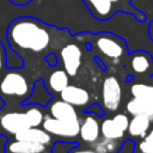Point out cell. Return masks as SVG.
Returning a JSON list of instances; mask_svg holds the SVG:
<instances>
[{"instance_id":"obj_22","label":"cell","mask_w":153,"mask_h":153,"mask_svg":"<svg viewBox=\"0 0 153 153\" xmlns=\"http://www.w3.org/2000/svg\"><path fill=\"white\" fill-rule=\"evenodd\" d=\"M130 93L135 98L153 99V85H147L143 82L131 84L130 85Z\"/></svg>"},{"instance_id":"obj_15","label":"cell","mask_w":153,"mask_h":153,"mask_svg":"<svg viewBox=\"0 0 153 153\" xmlns=\"http://www.w3.org/2000/svg\"><path fill=\"white\" fill-rule=\"evenodd\" d=\"M127 112L130 115L143 114L153 122V99H141L133 97L126 105Z\"/></svg>"},{"instance_id":"obj_16","label":"cell","mask_w":153,"mask_h":153,"mask_svg":"<svg viewBox=\"0 0 153 153\" xmlns=\"http://www.w3.org/2000/svg\"><path fill=\"white\" fill-rule=\"evenodd\" d=\"M31 97H27L26 103L30 104H38L41 106H45L51 100V93L48 91V87L44 85L42 80H38L32 90Z\"/></svg>"},{"instance_id":"obj_13","label":"cell","mask_w":153,"mask_h":153,"mask_svg":"<svg viewBox=\"0 0 153 153\" xmlns=\"http://www.w3.org/2000/svg\"><path fill=\"white\" fill-rule=\"evenodd\" d=\"M130 67L136 74H146L153 69V59L147 51L137 50L130 55Z\"/></svg>"},{"instance_id":"obj_3","label":"cell","mask_w":153,"mask_h":153,"mask_svg":"<svg viewBox=\"0 0 153 153\" xmlns=\"http://www.w3.org/2000/svg\"><path fill=\"white\" fill-rule=\"evenodd\" d=\"M0 92L7 97L26 99L31 93V87L24 74L17 71H11L7 72L1 79Z\"/></svg>"},{"instance_id":"obj_31","label":"cell","mask_w":153,"mask_h":153,"mask_svg":"<svg viewBox=\"0 0 153 153\" xmlns=\"http://www.w3.org/2000/svg\"><path fill=\"white\" fill-rule=\"evenodd\" d=\"M11 4H13L14 6H19V7H22V6H26V5H29L32 0H8Z\"/></svg>"},{"instance_id":"obj_1","label":"cell","mask_w":153,"mask_h":153,"mask_svg":"<svg viewBox=\"0 0 153 153\" xmlns=\"http://www.w3.org/2000/svg\"><path fill=\"white\" fill-rule=\"evenodd\" d=\"M65 29H57L33 17H19L13 19L6 31L7 42L12 51L23 57L25 54H39L45 51L55 37Z\"/></svg>"},{"instance_id":"obj_26","label":"cell","mask_w":153,"mask_h":153,"mask_svg":"<svg viewBox=\"0 0 153 153\" xmlns=\"http://www.w3.org/2000/svg\"><path fill=\"white\" fill-rule=\"evenodd\" d=\"M135 148H136V145L133 140H126L123 143H121L116 153H134Z\"/></svg>"},{"instance_id":"obj_11","label":"cell","mask_w":153,"mask_h":153,"mask_svg":"<svg viewBox=\"0 0 153 153\" xmlns=\"http://www.w3.org/2000/svg\"><path fill=\"white\" fill-rule=\"evenodd\" d=\"M79 136L82 141L92 143L97 141L100 136V126L96 116L93 114H87L82 121H80V128H79Z\"/></svg>"},{"instance_id":"obj_12","label":"cell","mask_w":153,"mask_h":153,"mask_svg":"<svg viewBox=\"0 0 153 153\" xmlns=\"http://www.w3.org/2000/svg\"><path fill=\"white\" fill-rule=\"evenodd\" d=\"M16 140L22 141H30V142H37L42 145H49L51 142V135L47 133L44 129H41L38 127H29L17 134H14Z\"/></svg>"},{"instance_id":"obj_5","label":"cell","mask_w":153,"mask_h":153,"mask_svg":"<svg viewBox=\"0 0 153 153\" xmlns=\"http://www.w3.org/2000/svg\"><path fill=\"white\" fill-rule=\"evenodd\" d=\"M41 126L50 135L66 137V139H73L79 135L80 121L79 122H66V121H60L57 118H54L50 115H47L44 116Z\"/></svg>"},{"instance_id":"obj_35","label":"cell","mask_w":153,"mask_h":153,"mask_svg":"<svg viewBox=\"0 0 153 153\" xmlns=\"http://www.w3.org/2000/svg\"><path fill=\"white\" fill-rule=\"evenodd\" d=\"M148 36H149V38L153 41V20L149 23V25H148Z\"/></svg>"},{"instance_id":"obj_29","label":"cell","mask_w":153,"mask_h":153,"mask_svg":"<svg viewBox=\"0 0 153 153\" xmlns=\"http://www.w3.org/2000/svg\"><path fill=\"white\" fill-rule=\"evenodd\" d=\"M87 111H88L90 114H93V115H97V116H103V114H104V110H103V109L100 108V105L97 104V103L92 104V105L87 109Z\"/></svg>"},{"instance_id":"obj_36","label":"cell","mask_w":153,"mask_h":153,"mask_svg":"<svg viewBox=\"0 0 153 153\" xmlns=\"http://www.w3.org/2000/svg\"><path fill=\"white\" fill-rule=\"evenodd\" d=\"M136 153H145V152H141V151H137Z\"/></svg>"},{"instance_id":"obj_34","label":"cell","mask_w":153,"mask_h":153,"mask_svg":"<svg viewBox=\"0 0 153 153\" xmlns=\"http://www.w3.org/2000/svg\"><path fill=\"white\" fill-rule=\"evenodd\" d=\"M143 140H151V141H153V128L149 129V131H147V134L145 135Z\"/></svg>"},{"instance_id":"obj_25","label":"cell","mask_w":153,"mask_h":153,"mask_svg":"<svg viewBox=\"0 0 153 153\" xmlns=\"http://www.w3.org/2000/svg\"><path fill=\"white\" fill-rule=\"evenodd\" d=\"M112 121L115 122V124L122 130V131H127V128H128V124H129V117L124 114H116L114 117H112Z\"/></svg>"},{"instance_id":"obj_24","label":"cell","mask_w":153,"mask_h":153,"mask_svg":"<svg viewBox=\"0 0 153 153\" xmlns=\"http://www.w3.org/2000/svg\"><path fill=\"white\" fill-rule=\"evenodd\" d=\"M78 147V142H67V141H56L50 153H71L73 148Z\"/></svg>"},{"instance_id":"obj_32","label":"cell","mask_w":153,"mask_h":153,"mask_svg":"<svg viewBox=\"0 0 153 153\" xmlns=\"http://www.w3.org/2000/svg\"><path fill=\"white\" fill-rule=\"evenodd\" d=\"M6 143H7V139L4 135H0V153H4L5 152Z\"/></svg>"},{"instance_id":"obj_2","label":"cell","mask_w":153,"mask_h":153,"mask_svg":"<svg viewBox=\"0 0 153 153\" xmlns=\"http://www.w3.org/2000/svg\"><path fill=\"white\" fill-rule=\"evenodd\" d=\"M94 47L105 57L117 63L127 51L126 41L111 32H100L94 36Z\"/></svg>"},{"instance_id":"obj_14","label":"cell","mask_w":153,"mask_h":153,"mask_svg":"<svg viewBox=\"0 0 153 153\" xmlns=\"http://www.w3.org/2000/svg\"><path fill=\"white\" fill-rule=\"evenodd\" d=\"M149 127H151L149 118L143 114H137V115H133V117L129 120L127 131L131 137L143 139L145 135L147 134Z\"/></svg>"},{"instance_id":"obj_4","label":"cell","mask_w":153,"mask_h":153,"mask_svg":"<svg viewBox=\"0 0 153 153\" xmlns=\"http://www.w3.org/2000/svg\"><path fill=\"white\" fill-rule=\"evenodd\" d=\"M122 99V87L118 79L109 75L104 79L102 85V103L106 111L114 112L118 109Z\"/></svg>"},{"instance_id":"obj_17","label":"cell","mask_w":153,"mask_h":153,"mask_svg":"<svg viewBox=\"0 0 153 153\" xmlns=\"http://www.w3.org/2000/svg\"><path fill=\"white\" fill-rule=\"evenodd\" d=\"M8 152H18V153H42L45 151V145L30 142V141H22L14 140L8 143L7 146Z\"/></svg>"},{"instance_id":"obj_9","label":"cell","mask_w":153,"mask_h":153,"mask_svg":"<svg viewBox=\"0 0 153 153\" xmlns=\"http://www.w3.org/2000/svg\"><path fill=\"white\" fill-rule=\"evenodd\" d=\"M82 2L92 17L98 20H109L118 13L110 0H82Z\"/></svg>"},{"instance_id":"obj_27","label":"cell","mask_w":153,"mask_h":153,"mask_svg":"<svg viewBox=\"0 0 153 153\" xmlns=\"http://www.w3.org/2000/svg\"><path fill=\"white\" fill-rule=\"evenodd\" d=\"M136 148L139 151H141V152H145V153H153V141H151V140H143L142 139L137 143Z\"/></svg>"},{"instance_id":"obj_18","label":"cell","mask_w":153,"mask_h":153,"mask_svg":"<svg viewBox=\"0 0 153 153\" xmlns=\"http://www.w3.org/2000/svg\"><path fill=\"white\" fill-rule=\"evenodd\" d=\"M111 4L115 6V8L117 10V12H122V13H127L133 16L139 23H143L146 22V14L137 10L134 5H131L133 0H110Z\"/></svg>"},{"instance_id":"obj_19","label":"cell","mask_w":153,"mask_h":153,"mask_svg":"<svg viewBox=\"0 0 153 153\" xmlns=\"http://www.w3.org/2000/svg\"><path fill=\"white\" fill-rule=\"evenodd\" d=\"M69 75L65 69H55L48 78V86L53 92L60 93L68 84H69Z\"/></svg>"},{"instance_id":"obj_30","label":"cell","mask_w":153,"mask_h":153,"mask_svg":"<svg viewBox=\"0 0 153 153\" xmlns=\"http://www.w3.org/2000/svg\"><path fill=\"white\" fill-rule=\"evenodd\" d=\"M44 60H45V61H47V63H48V65H50V66H56V65H57V62H59L57 56H56V54H55V53H48V54L45 55Z\"/></svg>"},{"instance_id":"obj_33","label":"cell","mask_w":153,"mask_h":153,"mask_svg":"<svg viewBox=\"0 0 153 153\" xmlns=\"http://www.w3.org/2000/svg\"><path fill=\"white\" fill-rule=\"evenodd\" d=\"M71 153H96L93 149H75L73 148L71 151Z\"/></svg>"},{"instance_id":"obj_37","label":"cell","mask_w":153,"mask_h":153,"mask_svg":"<svg viewBox=\"0 0 153 153\" xmlns=\"http://www.w3.org/2000/svg\"><path fill=\"white\" fill-rule=\"evenodd\" d=\"M42 153H48V152H45V151H43V152H42Z\"/></svg>"},{"instance_id":"obj_28","label":"cell","mask_w":153,"mask_h":153,"mask_svg":"<svg viewBox=\"0 0 153 153\" xmlns=\"http://www.w3.org/2000/svg\"><path fill=\"white\" fill-rule=\"evenodd\" d=\"M7 63V53L5 50V47L2 44V42L0 41V73L5 69Z\"/></svg>"},{"instance_id":"obj_8","label":"cell","mask_w":153,"mask_h":153,"mask_svg":"<svg viewBox=\"0 0 153 153\" xmlns=\"http://www.w3.org/2000/svg\"><path fill=\"white\" fill-rule=\"evenodd\" d=\"M60 97L62 100L69 103L74 108H87L91 99V96L86 88L69 84L60 92Z\"/></svg>"},{"instance_id":"obj_23","label":"cell","mask_w":153,"mask_h":153,"mask_svg":"<svg viewBox=\"0 0 153 153\" xmlns=\"http://www.w3.org/2000/svg\"><path fill=\"white\" fill-rule=\"evenodd\" d=\"M25 114L29 118V122H30V126L31 127H39L43 122V118H44V114L43 111L38 108V106H30L25 110Z\"/></svg>"},{"instance_id":"obj_6","label":"cell","mask_w":153,"mask_h":153,"mask_svg":"<svg viewBox=\"0 0 153 153\" xmlns=\"http://www.w3.org/2000/svg\"><path fill=\"white\" fill-rule=\"evenodd\" d=\"M60 57L63 63V69L69 76L76 75L80 66L82 51L76 43H67L60 50Z\"/></svg>"},{"instance_id":"obj_10","label":"cell","mask_w":153,"mask_h":153,"mask_svg":"<svg viewBox=\"0 0 153 153\" xmlns=\"http://www.w3.org/2000/svg\"><path fill=\"white\" fill-rule=\"evenodd\" d=\"M49 112H50L51 117L57 118L60 121H66V122L81 121L78 116L75 108L62 99H56V100L51 102L49 104Z\"/></svg>"},{"instance_id":"obj_38","label":"cell","mask_w":153,"mask_h":153,"mask_svg":"<svg viewBox=\"0 0 153 153\" xmlns=\"http://www.w3.org/2000/svg\"><path fill=\"white\" fill-rule=\"evenodd\" d=\"M10 153H18V152H10Z\"/></svg>"},{"instance_id":"obj_20","label":"cell","mask_w":153,"mask_h":153,"mask_svg":"<svg viewBox=\"0 0 153 153\" xmlns=\"http://www.w3.org/2000/svg\"><path fill=\"white\" fill-rule=\"evenodd\" d=\"M100 126V135L105 139L121 140L124 136V131H122L112 121V118H104Z\"/></svg>"},{"instance_id":"obj_7","label":"cell","mask_w":153,"mask_h":153,"mask_svg":"<svg viewBox=\"0 0 153 153\" xmlns=\"http://www.w3.org/2000/svg\"><path fill=\"white\" fill-rule=\"evenodd\" d=\"M0 126L5 131L13 135L31 127L25 111H10L1 115Z\"/></svg>"},{"instance_id":"obj_21","label":"cell","mask_w":153,"mask_h":153,"mask_svg":"<svg viewBox=\"0 0 153 153\" xmlns=\"http://www.w3.org/2000/svg\"><path fill=\"white\" fill-rule=\"evenodd\" d=\"M121 143L118 140H112V139H98L97 141L92 142V149L96 153H116L117 149L120 148Z\"/></svg>"}]
</instances>
